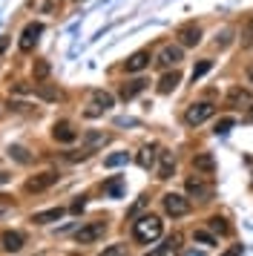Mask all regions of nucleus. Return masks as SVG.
<instances>
[{
  "label": "nucleus",
  "instance_id": "nucleus-1",
  "mask_svg": "<svg viewBox=\"0 0 253 256\" xmlns=\"http://www.w3.org/2000/svg\"><path fill=\"white\" fill-rule=\"evenodd\" d=\"M132 236H136V242H141V244L156 242L161 236V219L158 216H141V219L132 224Z\"/></svg>",
  "mask_w": 253,
  "mask_h": 256
},
{
  "label": "nucleus",
  "instance_id": "nucleus-2",
  "mask_svg": "<svg viewBox=\"0 0 253 256\" xmlns=\"http://www.w3.org/2000/svg\"><path fill=\"white\" fill-rule=\"evenodd\" d=\"M104 233H106V222L95 219V222H90V224H84V228L75 233V239H78V244H92V242H98V239H104Z\"/></svg>",
  "mask_w": 253,
  "mask_h": 256
},
{
  "label": "nucleus",
  "instance_id": "nucleus-3",
  "mask_svg": "<svg viewBox=\"0 0 253 256\" xmlns=\"http://www.w3.org/2000/svg\"><path fill=\"white\" fill-rule=\"evenodd\" d=\"M213 112H216V106L213 104H193L187 112H184V124H190V127H198V124H204L207 118H213Z\"/></svg>",
  "mask_w": 253,
  "mask_h": 256
},
{
  "label": "nucleus",
  "instance_id": "nucleus-4",
  "mask_svg": "<svg viewBox=\"0 0 253 256\" xmlns=\"http://www.w3.org/2000/svg\"><path fill=\"white\" fill-rule=\"evenodd\" d=\"M112 104H115V98L110 92H95V95H92V104L84 110V116H86V118L104 116L106 110H112Z\"/></svg>",
  "mask_w": 253,
  "mask_h": 256
},
{
  "label": "nucleus",
  "instance_id": "nucleus-5",
  "mask_svg": "<svg viewBox=\"0 0 253 256\" xmlns=\"http://www.w3.org/2000/svg\"><path fill=\"white\" fill-rule=\"evenodd\" d=\"M164 210L170 213V216H187L190 213V202L184 196H178V193H164Z\"/></svg>",
  "mask_w": 253,
  "mask_h": 256
},
{
  "label": "nucleus",
  "instance_id": "nucleus-6",
  "mask_svg": "<svg viewBox=\"0 0 253 256\" xmlns=\"http://www.w3.org/2000/svg\"><path fill=\"white\" fill-rule=\"evenodd\" d=\"M40 35H44V24H26V29L20 32V40H18L20 52H32Z\"/></svg>",
  "mask_w": 253,
  "mask_h": 256
},
{
  "label": "nucleus",
  "instance_id": "nucleus-7",
  "mask_svg": "<svg viewBox=\"0 0 253 256\" xmlns=\"http://www.w3.org/2000/svg\"><path fill=\"white\" fill-rule=\"evenodd\" d=\"M187 193H190L193 198L207 202V198L213 196V184H207L202 176H193V178H187Z\"/></svg>",
  "mask_w": 253,
  "mask_h": 256
},
{
  "label": "nucleus",
  "instance_id": "nucleus-8",
  "mask_svg": "<svg viewBox=\"0 0 253 256\" xmlns=\"http://www.w3.org/2000/svg\"><path fill=\"white\" fill-rule=\"evenodd\" d=\"M55 182H58V173L55 170H46V173L29 178V182H26V190H29V193H40V190H46V187H52Z\"/></svg>",
  "mask_w": 253,
  "mask_h": 256
},
{
  "label": "nucleus",
  "instance_id": "nucleus-9",
  "mask_svg": "<svg viewBox=\"0 0 253 256\" xmlns=\"http://www.w3.org/2000/svg\"><path fill=\"white\" fill-rule=\"evenodd\" d=\"M182 58H184V49L182 46H164L158 52V60H156V64H158L161 70H170V66H176Z\"/></svg>",
  "mask_w": 253,
  "mask_h": 256
},
{
  "label": "nucleus",
  "instance_id": "nucleus-10",
  "mask_svg": "<svg viewBox=\"0 0 253 256\" xmlns=\"http://www.w3.org/2000/svg\"><path fill=\"white\" fill-rule=\"evenodd\" d=\"M178 46H196V44H198V40H202V29H198V26L196 24H187V26H182V29H178Z\"/></svg>",
  "mask_w": 253,
  "mask_h": 256
},
{
  "label": "nucleus",
  "instance_id": "nucleus-11",
  "mask_svg": "<svg viewBox=\"0 0 253 256\" xmlns=\"http://www.w3.org/2000/svg\"><path fill=\"white\" fill-rule=\"evenodd\" d=\"M150 52L147 49H141V52H136V55H130V58L124 60V70L126 72H141V70H147L150 66Z\"/></svg>",
  "mask_w": 253,
  "mask_h": 256
},
{
  "label": "nucleus",
  "instance_id": "nucleus-12",
  "mask_svg": "<svg viewBox=\"0 0 253 256\" xmlns=\"http://www.w3.org/2000/svg\"><path fill=\"white\" fill-rule=\"evenodd\" d=\"M52 136H55V141H60V144H72V141L78 138V132L72 130L69 121H58L55 127H52Z\"/></svg>",
  "mask_w": 253,
  "mask_h": 256
},
{
  "label": "nucleus",
  "instance_id": "nucleus-13",
  "mask_svg": "<svg viewBox=\"0 0 253 256\" xmlns=\"http://www.w3.org/2000/svg\"><path fill=\"white\" fill-rule=\"evenodd\" d=\"M228 104L230 106H250L253 104V98H250V92L248 90H242V86H233L228 92Z\"/></svg>",
  "mask_w": 253,
  "mask_h": 256
},
{
  "label": "nucleus",
  "instance_id": "nucleus-14",
  "mask_svg": "<svg viewBox=\"0 0 253 256\" xmlns=\"http://www.w3.org/2000/svg\"><path fill=\"white\" fill-rule=\"evenodd\" d=\"M106 141H110V136H106V132H98V130H92V132H86V136H84V150L92 152V150H98V147H104Z\"/></svg>",
  "mask_w": 253,
  "mask_h": 256
},
{
  "label": "nucleus",
  "instance_id": "nucleus-15",
  "mask_svg": "<svg viewBox=\"0 0 253 256\" xmlns=\"http://www.w3.org/2000/svg\"><path fill=\"white\" fill-rule=\"evenodd\" d=\"M0 242H3V250H12V254H14V250L23 248L26 239H23V233H18V230H6L3 236H0Z\"/></svg>",
  "mask_w": 253,
  "mask_h": 256
},
{
  "label": "nucleus",
  "instance_id": "nucleus-16",
  "mask_svg": "<svg viewBox=\"0 0 253 256\" xmlns=\"http://www.w3.org/2000/svg\"><path fill=\"white\" fill-rule=\"evenodd\" d=\"M144 90H147V81H144V78L126 81L124 86H121V98H124V101H132V98H136L138 92H144Z\"/></svg>",
  "mask_w": 253,
  "mask_h": 256
},
{
  "label": "nucleus",
  "instance_id": "nucleus-17",
  "mask_svg": "<svg viewBox=\"0 0 253 256\" xmlns=\"http://www.w3.org/2000/svg\"><path fill=\"white\" fill-rule=\"evenodd\" d=\"M64 216V208H49V210H40V213H32V222L34 224H49V222H58Z\"/></svg>",
  "mask_w": 253,
  "mask_h": 256
},
{
  "label": "nucleus",
  "instance_id": "nucleus-18",
  "mask_svg": "<svg viewBox=\"0 0 253 256\" xmlns=\"http://www.w3.org/2000/svg\"><path fill=\"white\" fill-rule=\"evenodd\" d=\"M178 84H182V75L172 70V72H167V75H164V78L158 81V92H161V95H170L172 90L178 86Z\"/></svg>",
  "mask_w": 253,
  "mask_h": 256
},
{
  "label": "nucleus",
  "instance_id": "nucleus-19",
  "mask_svg": "<svg viewBox=\"0 0 253 256\" xmlns=\"http://www.w3.org/2000/svg\"><path fill=\"white\" fill-rule=\"evenodd\" d=\"M193 167L202 170V173H213V170H216V158H213L210 152H198V156L193 158Z\"/></svg>",
  "mask_w": 253,
  "mask_h": 256
},
{
  "label": "nucleus",
  "instance_id": "nucleus-20",
  "mask_svg": "<svg viewBox=\"0 0 253 256\" xmlns=\"http://www.w3.org/2000/svg\"><path fill=\"white\" fill-rule=\"evenodd\" d=\"M176 173V158L172 152H161V167H158V178H170Z\"/></svg>",
  "mask_w": 253,
  "mask_h": 256
},
{
  "label": "nucleus",
  "instance_id": "nucleus-21",
  "mask_svg": "<svg viewBox=\"0 0 253 256\" xmlns=\"http://www.w3.org/2000/svg\"><path fill=\"white\" fill-rule=\"evenodd\" d=\"M207 228H210L213 233H218V236L230 233V224H228V219H224V216H210V219H207Z\"/></svg>",
  "mask_w": 253,
  "mask_h": 256
},
{
  "label": "nucleus",
  "instance_id": "nucleus-22",
  "mask_svg": "<svg viewBox=\"0 0 253 256\" xmlns=\"http://www.w3.org/2000/svg\"><path fill=\"white\" fill-rule=\"evenodd\" d=\"M178 250H182V239H178V236H172V239H167V242L161 244L158 256H178Z\"/></svg>",
  "mask_w": 253,
  "mask_h": 256
},
{
  "label": "nucleus",
  "instance_id": "nucleus-23",
  "mask_svg": "<svg viewBox=\"0 0 253 256\" xmlns=\"http://www.w3.org/2000/svg\"><path fill=\"white\" fill-rule=\"evenodd\" d=\"M49 72H52V66H49V60H34V66H32L34 81H46V78H49Z\"/></svg>",
  "mask_w": 253,
  "mask_h": 256
},
{
  "label": "nucleus",
  "instance_id": "nucleus-24",
  "mask_svg": "<svg viewBox=\"0 0 253 256\" xmlns=\"http://www.w3.org/2000/svg\"><path fill=\"white\" fill-rule=\"evenodd\" d=\"M34 95L44 98V101H58V98H60V92H58L55 86H49V84H40V86L34 90Z\"/></svg>",
  "mask_w": 253,
  "mask_h": 256
},
{
  "label": "nucleus",
  "instance_id": "nucleus-25",
  "mask_svg": "<svg viewBox=\"0 0 253 256\" xmlns=\"http://www.w3.org/2000/svg\"><path fill=\"white\" fill-rule=\"evenodd\" d=\"M130 162V152H112V156H106V158H104V167H121V164H126Z\"/></svg>",
  "mask_w": 253,
  "mask_h": 256
},
{
  "label": "nucleus",
  "instance_id": "nucleus-26",
  "mask_svg": "<svg viewBox=\"0 0 253 256\" xmlns=\"http://www.w3.org/2000/svg\"><path fill=\"white\" fill-rule=\"evenodd\" d=\"M210 70H213V60H210V58L198 60V64L193 66V81H202V78H204V75H207Z\"/></svg>",
  "mask_w": 253,
  "mask_h": 256
},
{
  "label": "nucleus",
  "instance_id": "nucleus-27",
  "mask_svg": "<svg viewBox=\"0 0 253 256\" xmlns=\"http://www.w3.org/2000/svg\"><path fill=\"white\" fill-rule=\"evenodd\" d=\"M193 239H196V242H202V244H207V248H213V244H216V236H213V233H207V230H193Z\"/></svg>",
  "mask_w": 253,
  "mask_h": 256
},
{
  "label": "nucleus",
  "instance_id": "nucleus-28",
  "mask_svg": "<svg viewBox=\"0 0 253 256\" xmlns=\"http://www.w3.org/2000/svg\"><path fill=\"white\" fill-rule=\"evenodd\" d=\"M152 162H156V152H152V147H144V150H141V156H138V164H141V167H152Z\"/></svg>",
  "mask_w": 253,
  "mask_h": 256
},
{
  "label": "nucleus",
  "instance_id": "nucleus-29",
  "mask_svg": "<svg viewBox=\"0 0 253 256\" xmlns=\"http://www.w3.org/2000/svg\"><path fill=\"white\" fill-rule=\"evenodd\" d=\"M242 44L253 46V14L248 18V24H244V29H242Z\"/></svg>",
  "mask_w": 253,
  "mask_h": 256
},
{
  "label": "nucleus",
  "instance_id": "nucleus-30",
  "mask_svg": "<svg viewBox=\"0 0 253 256\" xmlns=\"http://www.w3.org/2000/svg\"><path fill=\"white\" fill-rule=\"evenodd\" d=\"M101 256H126V244H110V248H106V250H104Z\"/></svg>",
  "mask_w": 253,
  "mask_h": 256
},
{
  "label": "nucleus",
  "instance_id": "nucleus-31",
  "mask_svg": "<svg viewBox=\"0 0 253 256\" xmlns=\"http://www.w3.org/2000/svg\"><path fill=\"white\" fill-rule=\"evenodd\" d=\"M121 187H124V182H121V178H112L110 184H104V190H106L110 196H121Z\"/></svg>",
  "mask_w": 253,
  "mask_h": 256
},
{
  "label": "nucleus",
  "instance_id": "nucleus-32",
  "mask_svg": "<svg viewBox=\"0 0 253 256\" xmlns=\"http://www.w3.org/2000/svg\"><path fill=\"white\" fill-rule=\"evenodd\" d=\"M233 124H236L233 118H222V121L216 124V136H224V132H228V130L233 127Z\"/></svg>",
  "mask_w": 253,
  "mask_h": 256
},
{
  "label": "nucleus",
  "instance_id": "nucleus-33",
  "mask_svg": "<svg viewBox=\"0 0 253 256\" xmlns=\"http://www.w3.org/2000/svg\"><path fill=\"white\" fill-rule=\"evenodd\" d=\"M12 156H14V158H18V162H20V164H29V162H32V158H29V156H26V150H23V147H12Z\"/></svg>",
  "mask_w": 253,
  "mask_h": 256
},
{
  "label": "nucleus",
  "instance_id": "nucleus-34",
  "mask_svg": "<svg viewBox=\"0 0 253 256\" xmlns=\"http://www.w3.org/2000/svg\"><path fill=\"white\" fill-rule=\"evenodd\" d=\"M84 204H86V196H78L75 202H72V208H69V210H72V213H80V210H84Z\"/></svg>",
  "mask_w": 253,
  "mask_h": 256
},
{
  "label": "nucleus",
  "instance_id": "nucleus-35",
  "mask_svg": "<svg viewBox=\"0 0 253 256\" xmlns=\"http://www.w3.org/2000/svg\"><path fill=\"white\" fill-rule=\"evenodd\" d=\"M144 204H147V196H141V198H138V202H136V204L130 208V216H136V213H138V210H141V208H144Z\"/></svg>",
  "mask_w": 253,
  "mask_h": 256
},
{
  "label": "nucleus",
  "instance_id": "nucleus-36",
  "mask_svg": "<svg viewBox=\"0 0 253 256\" xmlns=\"http://www.w3.org/2000/svg\"><path fill=\"white\" fill-rule=\"evenodd\" d=\"M224 256H242V244H233V248H230Z\"/></svg>",
  "mask_w": 253,
  "mask_h": 256
},
{
  "label": "nucleus",
  "instance_id": "nucleus-37",
  "mask_svg": "<svg viewBox=\"0 0 253 256\" xmlns=\"http://www.w3.org/2000/svg\"><path fill=\"white\" fill-rule=\"evenodd\" d=\"M6 49H9V38H0V55H3Z\"/></svg>",
  "mask_w": 253,
  "mask_h": 256
},
{
  "label": "nucleus",
  "instance_id": "nucleus-38",
  "mask_svg": "<svg viewBox=\"0 0 253 256\" xmlns=\"http://www.w3.org/2000/svg\"><path fill=\"white\" fill-rule=\"evenodd\" d=\"M12 182V176L9 173H3V170H0V184H9Z\"/></svg>",
  "mask_w": 253,
  "mask_h": 256
},
{
  "label": "nucleus",
  "instance_id": "nucleus-39",
  "mask_svg": "<svg viewBox=\"0 0 253 256\" xmlns=\"http://www.w3.org/2000/svg\"><path fill=\"white\" fill-rule=\"evenodd\" d=\"M184 256H204V254H198V250H187Z\"/></svg>",
  "mask_w": 253,
  "mask_h": 256
},
{
  "label": "nucleus",
  "instance_id": "nucleus-40",
  "mask_svg": "<svg viewBox=\"0 0 253 256\" xmlns=\"http://www.w3.org/2000/svg\"><path fill=\"white\" fill-rule=\"evenodd\" d=\"M248 81L253 84V66H250V70H248Z\"/></svg>",
  "mask_w": 253,
  "mask_h": 256
},
{
  "label": "nucleus",
  "instance_id": "nucleus-41",
  "mask_svg": "<svg viewBox=\"0 0 253 256\" xmlns=\"http://www.w3.org/2000/svg\"><path fill=\"white\" fill-rule=\"evenodd\" d=\"M248 110H250V118H253V104H250V106H248Z\"/></svg>",
  "mask_w": 253,
  "mask_h": 256
}]
</instances>
